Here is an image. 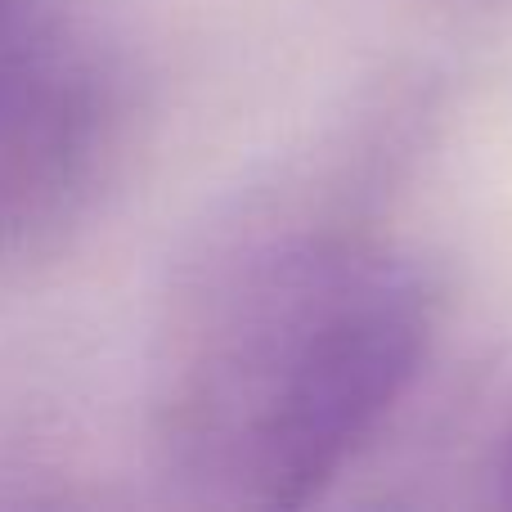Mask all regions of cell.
<instances>
[{
    "mask_svg": "<svg viewBox=\"0 0 512 512\" xmlns=\"http://www.w3.org/2000/svg\"><path fill=\"white\" fill-rule=\"evenodd\" d=\"M499 486H504V499L512 504V441H508V450H504V468H499Z\"/></svg>",
    "mask_w": 512,
    "mask_h": 512,
    "instance_id": "4",
    "label": "cell"
},
{
    "mask_svg": "<svg viewBox=\"0 0 512 512\" xmlns=\"http://www.w3.org/2000/svg\"><path fill=\"white\" fill-rule=\"evenodd\" d=\"M45 14H50L45 0H0V54H5L27 27L41 23Z\"/></svg>",
    "mask_w": 512,
    "mask_h": 512,
    "instance_id": "3",
    "label": "cell"
},
{
    "mask_svg": "<svg viewBox=\"0 0 512 512\" xmlns=\"http://www.w3.org/2000/svg\"><path fill=\"white\" fill-rule=\"evenodd\" d=\"M418 261L337 221L252 216L171 301L158 441L207 499L306 508L405 400L436 337Z\"/></svg>",
    "mask_w": 512,
    "mask_h": 512,
    "instance_id": "1",
    "label": "cell"
},
{
    "mask_svg": "<svg viewBox=\"0 0 512 512\" xmlns=\"http://www.w3.org/2000/svg\"><path fill=\"white\" fill-rule=\"evenodd\" d=\"M131 140V86L95 36L45 14L0 54V279L68 248Z\"/></svg>",
    "mask_w": 512,
    "mask_h": 512,
    "instance_id": "2",
    "label": "cell"
}]
</instances>
